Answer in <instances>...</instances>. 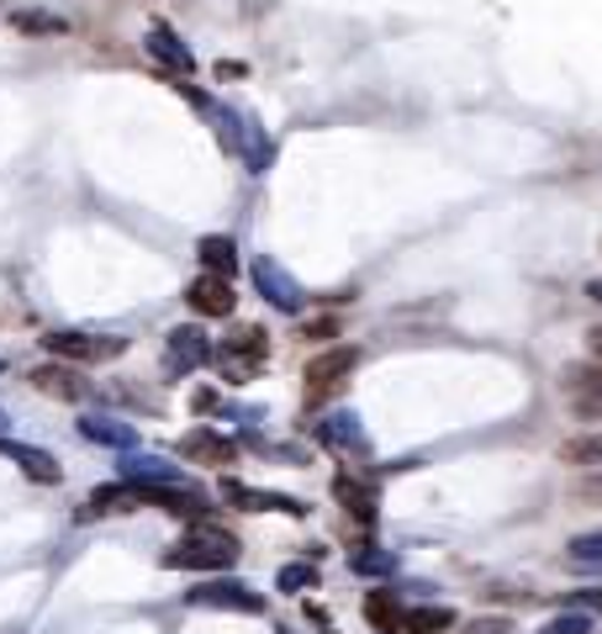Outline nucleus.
I'll return each instance as SVG.
<instances>
[{
    "label": "nucleus",
    "instance_id": "f257e3e1",
    "mask_svg": "<svg viewBox=\"0 0 602 634\" xmlns=\"http://www.w3.org/2000/svg\"><path fill=\"white\" fill-rule=\"evenodd\" d=\"M233 561H239V539L228 529H212V524H196L180 545L165 550L169 571H228Z\"/></svg>",
    "mask_w": 602,
    "mask_h": 634
},
{
    "label": "nucleus",
    "instance_id": "f03ea898",
    "mask_svg": "<svg viewBox=\"0 0 602 634\" xmlns=\"http://www.w3.org/2000/svg\"><path fill=\"white\" fill-rule=\"evenodd\" d=\"M212 360L222 366V376H228V381H249V376H254V370L270 360L265 328H239V334H228V339L212 349Z\"/></svg>",
    "mask_w": 602,
    "mask_h": 634
},
{
    "label": "nucleus",
    "instance_id": "7ed1b4c3",
    "mask_svg": "<svg viewBox=\"0 0 602 634\" xmlns=\"http://www.w3.org/2000/svg\"><path fill=\"white\" fill-rule=\"evenodd\" d=\"M360 366V349H349V344H338V349H323L313 366H307V402H328L349 376Z\"/></svg>",
    "mask_w": 602,
    "mask_h": 634
},
{
    "label": "nucleus",
    "instance_id": "20e7f679",
    "mask_svg": "<svg viewBox=\"0 0 602 634\" xmlns=\"http://www.w3.org/2000/svg\"><path fill=\"white\" fill-rule=\"evenodd\" d=\"M49 355L70 360V366H101V360H117L127 339H112V334H49Z\"/></svg>",
    "mask_w": 602,
    "mask_h": 634
},
{
    "label": "nucleus",
    "instance_id": "39448f33",
    "mask_svg": "<svg viewBox=\"0 0 602 634\" xmlns=\"http://www.w3.org/2000/svg\"><path fill=\"white\" fill-rule=\"evenodd\" d=\"M196 609H233V613H265V598L243 582H201L191 592Z\"/></svg>",
    "mask_w": 602,
    "mask_h": 634
},
{
    "label": "nucleus",
    "instance_id": "423d86ee",
    "mask_svg": "<svg viewBox=\"0 0 602 634\" xmlns=\"http://www.w3.org/2000/svg\"><path fill=\"white\" fill-rule=\"evenodd\" d=\"M207 360H212V344H207V334H201V328H175V334L165 339L169 376H186V370L207 366Z\"/></svg>",
    "mask_w": 602,
    "mask_h": 634
},
{
    "label": "nucleus",
    "instance_id": "0eeeda50",
    "mask_svg": "<svg viewBox=\"0 0 602 634\" xmlns=\"http://www.w3.org/2000/svg\"><path fill=\"white\" fill-rule=\"evenodd\" d=\"M560 391L571 397V408H577L581 418H602V370L571 366L560 376Z\"/></svg>",
    "mask_w": 602,
    "mask_h": 634
},
{
    "label": "nucleus",
    "instance_id": "6e6552de",
    "mask_svg": "<svg viewBox=\"0 0 602 634\" xmlns=\"http://www.w3.org/2000/svg\"><path fill=\"white\" fill-rule=\"evenodd\" d=\"M254 286H260L265 302H275L281 313H296V307H302V286H296L275 260H254Z\"/></svg>",
    "mask_w": 602,
    "mask_h": 634
},
{
    "label": "nucleus",
    "instance_id": "1a4fd4ad",
    "mask_svg": "<svg viewBox=\"0 0 602 634\" xmlns=\"http://www.w3.org/2000/svg\"><path fill=\"white\" fill-rule=\"evenodd\" d=\"M186 302H191V307H196L201 317H228L239 296H233V286H228L222 275H196L191 292H186Z\"/></svg>",
    "mask_w": 602,
    "mask_h": 634
},
{
    "label": "nucleus",
    "instance_id": "9d476101",
    "mask_svg": "<svg viewBox=\"0 0 602 634\" xmlns=\"http://www.w3.org/2000/svg\"><path fill=\"white\" fill-rule=\"evenodd\" d=\"M122 482L127 487H180V471L159 455H127L122 461Z\"/></svg>",
    "mask_w": 602,
    "mask_h": 634
},
{
    "label": "nucleus",
    "instance_id": "9b49d317",
    "mask_svg": "<svg viewBox=\"0 0 602 634\" xmlns=\"http://www.w3.org/2000/svg\"><path fill=\"white\" fill-rule=\"evenodd\" d=\"M180 455H191V461H201V465H233L239 461V444L212 434V429H191V434L180 440Z\"/></svg>",
    "mask_w": 602,
    "mask_h": 634
},
{
    "label": "nucleus",
    "instance_id": "f8f14e48",
    "mask_svg": "<svg viewBox=\"0 0 602 634\" xmlns=\"http://www.w3.org/2000/svg\"><path fill=\"white\" fill-rule=\"evenodd\" d=\"M32 387L43 391V397H59V402H80V397L91 391L74 366H38L32 370Z\"/></svg>",
    "mask_w": 602,
    "mask_h": 634
},
{
    "label": "nucleus",
    "instance_id": "ddd939ff",
    "mask_svg": "<svg viewBox=\"0 0 602 634\" xmlns=\"http://www.w3.org/2000/svg\"><path fill=\"white\" fill-rule=\"evenodd\" d=\"M222 497H228V503H239L243 513H307L296 497H275V492L243 487V482H222Z\"/></svg>",
    "mask_w": 602,
    "mask_h": 634
},
{
    "label": "nucleus",
    "instance_id": "4468645a",
    "mask_svg": "<svg viewBox=\"0 0 602 634\" xmlns=\"http://www.w3.org/2000/svg\"><path fill=\"white\" fill-rule=\"evenodd\" d=\"M0 455L6 461H17L32 476V482H59L64 471H59V461H53L49 450H32V444H17V440H0Z\"/></svg>",
    "mask_w": 602,
    "mask_h": 634
},
{
    "label": "nucleus",
    "instance_id": "2eb2a0df",
    "mask_svg": "<svg viewBox=\"0 0 602 634\" xmlns=\"http://www.w3.org/2000/svg\"><path fill=\"white\" fill-rule=\"evenodd\" d=\"M365 619H370L381 634H397L402 624H408V609L397 603L391 587H376V592H365Z\"/></svg>",
    "mask_w": 602,
    "mask_h": 634
},
{
    "label": "nucleus",
    "instance_id": "dca6fc26",
    "mask_svg": "<svg viewBox=\"0 0 602 634\" xmlns=\"http://www.w3.org/2000/svg\"><path fill=\"white\" fill-rule=\"evenodd\" d=\"M148 53H154L159 64H169L175 74H191V64H196L191 53L180 49V38H175L169 27H154V32H148Z\"/></svg>",
    "mask_w": 602,
    "mask_h": 634
},
{
    "label": "nucleus",
    "instance_id": "f3484780",
    "mask_svg": "<svg viewBox=\"0 0 602 634\" xmlns=\"http://www.w3.org/2000/svg\"><path fill=\"white\" fill-rule=\"evenodd\" d=\"M80 434L85 440H96V444H112V450H133V429L127 423H117V418H80Z\"/></svg>",
    "mask_w": 602,
    "mask_h": 634
},
{
    "label": "nucleus",
    "instance_id": "a211bd4d",
    "mask_svg": "<svg viewBox=\"0 0 602 634\" xmlns=\"http://www.w3.org/2000/svg\"><path fill=\"white\" fill-rule=\"evenodd\" d=\"M444 630H455V609H444V603L408 609V624H402V634H444Z\"/></svg>",
    "mask_w": 602,
    "mask_h": 634
},
{
    "label": "nucleus",
    "instance_id": "6ab92c4d",
    "mask_svg": "<svg viewBox=\"0 0 602 634\" xmlns=\"http://www.w3.org/2000/svg\"><path fill=\"white\" fill-rule=\"evenodd\" d=\"M196 254H201L207 275H222V281H228V275L239 270V249H233V239H201Z\"/></svg>",
    "mask_w": 602,
    "mask_h": 634
},
{
    "label": "nucleus",
    "instance_id": "aec40b11",
    "mask_svg": "<svg viewBox=\"0 0 602 634\" xmlns=\"http://www.w3.org/2000/svg\"><path fill=\"white\" fill-rule=\"evenodd\" d=\"M317 434H323V444H334V450H349V455H355V450H360V455H365V434H360V418L338 413V418H328V423H323V429H317Z\"/></svg>",
    "mask_w": 602,
    "mask_h": 634
},
{
    "label": "nucleus",
    "instance_id": "412c9836",
    "mask_svg": "<svg viewBox=\"0 0 602 634\" xmlns=\"http://www.w3.org/2000/svg\"><path fill=\"white\" fill-rule=\"evenodd\" d=\"M334 492H338V503H344L349 513H360V518H376V492L365 487V482H355V476H338Z\"/></svg>",
    "mask_w": 602,
    "mask_h": 634
},
{
    "label": "nucleus",
    "instance_id": "4be33fe9",
    "mask_svg": "<svg viewBox=\"0 0 602 634\" xmlns=\"http://www.w3.org/2000/svg\"><path fill=\"white\" fill-rule=\"evenodd\" d=\"M566 465H602V440H566L560 444Z\"/></svg>",
    "mask_w": 602,
    "mask_h": 634
},
{
    "label": "nucleus",
    "instance_id": "5701e85b",
    "mask_svg": "<svg viewBox=\"0 0 602 634\" xmlns=\"http://www.w3.org/2000/svg\"><path fill=\"white\" fill-rule=\"evenodd\" d=\"M539 634H592V619H587V613H560V619H550Z\"/></svg>",
    "mask_w": 602,
    "mask_h": 634
},
{
    "label": "nucleus",
    "instance_id": "b1692460",
    "mask_svg": "<svg viewBox=\"0 0 602 634\" xmlns=\"http://www.w3.org/2000/svg\"><path fill=\"white\" fill-rule=\"evenodd\" d=\"M302 587H317V566H286L281 571V592H302Z\"/></svg>",
    "mask_w": 602,
    "mask_h": 634
},
{
    "label": "nucleus",
    "instance_id": "393cba45",
    "mask_svg": "<svg viewBox=\"0 0 602 634\" xmlns=\"http://www.w3.org/2000/svg\"><path fill=\"white\" fill-rule=\"evenodd\" d=\"M460 634H518V630H513V619H471V624H460Z\"/></svg>",
    "mask_w": 602,
    "mask_h": 634
},
{
    "label": "nucleus",
    "instance_id": "a878e982",
    "mask_svg": "<svg viewBox=\"0 0 602 634\" xmlns=\"http://www.w3.org/2000/svg\"><path fill=\"white\" fill-rule=\"evenodd\" d=\"M581 566H592V561H602V535H587V539H577V550H571Z\"/></svg>",
    "mask_w": 602,
    "mask_h": 634
},
{
    "label": "nucleus",
    "instance_id": "bb28decb",
    "mask_svg": "<svg viewBox=\"0 0 602 634\" xmlns=\"http://www.w3.org/2000/svg\"><path fill=\"white\" fill-rule=\"evenodd\" d=\"M391 556H355V571H370V577H376V571H391Z\"/></svg>",
    "mask_w": 602,
    "mask_h": 634
},
{
    "label": "nucleus",
    "instance_id": "cd10ccee",
    "mask_svg": "<svg viewBox=\"0 0 602 634\" xmlns=\"http://www.w3.org/2000/svg\"><path fill=\"white\" fill-rule=\"evenodd\" d=\"M587 349H592V360L602 366V328H592V334H587Z\"/></svg>",
    "mask_w": 602,
    "mask_h": 634
},
{
    "label": "nucleus",
    "instance_id": "c85d7f7f",
    "mask_svg": "<svg viewBox=\"0 0 602 634\" xmlns=\"http://www.w3.org/2000/svg\"><path fill=\"white\" fill-rule=\"evenodd\" d=\"M592 302H602V281H592Z\"/></svg>",
    "mask_w": 602,
    "mask_h": 634
},
{
    "label": "nucleus",
    "instance_id": "c756f323",
    "mask_svg": "<svg viewBox=\"0 0 602 634\" xmlns=\"http://www.w3.org/2000/svg\"><path fill=\"white\" fill-rule=\"evenodd\" d=\"M0 370H6V360H0Z\"/></svg>",
    "mask_w": 602,
    "mask_h": 634
},
{
    "label": "nucleus",
    "instance_id": "7c9ffc66",
    "mask_svg": "<svg viewBox=\"0 0 602 634\" xmlns=\"http://www.w3.org/2000/svg\"><path fill=\"white\" fill-rule=\"evenodd\" d=\"M286 634H291V630H286Z\"/></svg>",
    "mask_w": 602,
    "mask_h": 634
}]
</instances>
